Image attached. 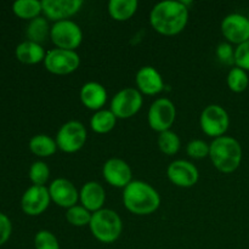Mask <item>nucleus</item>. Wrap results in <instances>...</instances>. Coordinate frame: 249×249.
<instances>
[{
  "instance_id": "2",
  "label": "nucleus",
  "mask_w": 249,
  "mask_h": 249,
  "mask_svg": "<svg viewBox=\"0 0 249 249\" xmlns=\"http://www.w3.org/2000/svg\"><path fill=\"white\" fill-rule=\"evenodd\" d=\"M123 204L135 215H150L160 208V196L147 182L133 180L123 189Z\"/></svg>"
},
{
  "instance_id": "3",
  "label": "nucleus",
  "mask_w": 249,
  "mask_h": 249,
  "mask_svg": "<svg viewBox=\"0 0 249 249\" xmlns=\"http://www.w3.org/2000/svg\"><path fill=\"white\" fill-rule=\"evenodd\" d=\"M209 158L214 167L221 173L230 174L238 169L242 162V146L232 136H220L213 139L211 143Z\"/></svg>"
},
{
  "instance_id": "6",
  "label": "nucleus",
  "mask_w": 249,
  "mask_h": 249,
  "mask_svg": "<svg viewBox=\"0 0 249 249\" xmlns=\"http://www.w3.org/2000/svg\"><path fill=\"white\" fill-rule=\"evenodd\" d=\"M199 125L206 135L213 139L225 135L230 125V117L228 111L220 105H209L202 111L199 117Z\"/></svg>"
},
{
  "instance_id": "5",
  "label": "nucleus",
  "mask_w": 249,
  "mask_h": 249,
  "mask_svg": "<svg viewBox=\"0 0 249 249\" xmlns=\"http://www.w3.org/2000/svg\"><path fill=\"white\" fill-rule=\"evenodd\" d=\"M88 139V131L84 124L79 121L66 122L56 134V143L61 151L74 153L82 150Z\"/></svg>"
},
{
  "instance_id": "28",
  "label": "nucleus",
  "mask_w": 249,
  "mask_h": 249,
  "mask_svg": "<svg viewBox=\"0 0 249 249\" xmlns=\"http://www.w3.org/2000/svg\"><path fill=\"white\" fill-rule=\"evenodd\" d=\"M91 216L92 213H90L82 204H75V206L68 208L66 212V219H67L68 223L72 226H77V228L89 226Z\"/></svg>"
},
{
  "instance_id": "19",
  "label": "nucleus",
  "mask_w": 249,
  "mask_h": 249,
  "mask_svg": "<svg viewBox=\"0 0 249 249\" xmlns=\"http://www.w3.org/2000/svg\"><path fill=\"white\" fill-rule=\"evenodd\" d=\"M80 101L87 108L100 111L107 101L106 88L97 82H88L80 89Z\"/></svg>"
},
{
  "instance_id": "22",
  "label": "nucleus",
  "mask_w": 249,
  "mask_h": 249,
  "mask_svg": "<svg viewBox=\"0 0 249 249\" xmlns=\"http://www.w3.org/2000/svg\"><path fill=\"white\" fill-rule=\"evenodd\" d=\"M28 147L33 155L41 158L50 157V156H53V153L56 152V150L58 148L55 139L46 135V134H38V135H34L33 138L29 140Z\"/></svg>"
},
{
  "instance_id": "4",
  "label": "nucleus",
  "mask_w": 249,
  "mask_h": 249,
  "mask_svg": "<svg viewBox=\"0 0 249 249\" xmlns=\"http://www.w3.org/2000/svg\"><path fill=\"white\" fill-rule=\"evenodd\" d=\"M89 228L97 241L102 243H113L121 237L123 223L117 212L102 208L92 213Z\"/></svg>"
},
{
  "instance_id": "1",
  "label": "nucleus",
  "mask_w": 249,
  "mask_h": 249,
  "mask_svg": "<svg viewBox=\"0 0 249 249\" xmlns=\"http://www.w3.org/2000/svg\"><path fill=\"white\" fill-rule=\"evenodd\" d=\"M189 21V7L185 1L165 0L153 6L150 12V23L162 36L181 33Z\"/></svg>"
},
{
  "instance_id": "23",
  "label": "nucleus",
  "mask_w": 249,
  "mask_h": 249,
  "mask_svg": "<svg viewBox=\"0 0 249 249\" xmlns=\"http://www.w3.org/2000/svg\"><path fill=\"white\" fill-rule=\"evenodd\" d=\"M117 124V117L111 109H100L92 114L90 119V126L92 131L97 134H107L113 130Z\"/></svg>"
},
{
  "instance_id": "7",
  "label": "nucleus",
  "mask_w": 249,
  "mask_h": 249,
  "mask_svg": "<svg viewBox=\"0 0 249 249\" xmlns=\"http://www.w3.org/2000/svg\"><path fill=\"white\" fill-rule=\"evenodd\" d=\"M50 39L57 49L73 50L82 44L83 32L79 24L71 19L55 22L51 27Z\"/></svg>"
},
{
  "instance_id": "8",
  "label": "nucleus",
  "mask_w": 249,
  "mask_h": 249,
  "mask_svg": "<svg viewBox=\"0 0 249 249\" xmlns=\"http://www.w3.org/2000/svg\"><path fill=\"white\" fill-rule=\"evenodd\" d=\"M142 94L135 88L119 90L111 101V111L117 119H128L135 116L142 107Z\"/></svg>"
},
{
  "instance_id": "20",
  "label": "nucleus",
  "mask_w": 249,
  "mask_h": 249,
  "mask_svg": "<svg viewBox=\"0 0 249 249\" xmlns=\"http://www.w3.org/2000/svg\"><path fill=\"white\" fill-rule=\"evenodd\" d=\"M16 57L19 62L24 65H36L39 62H44L46 53L41 44L34 43L31 40H24L16 46Z\"/></svg>"
},
{
  "instance_id": "21",
  "label": "nucleus",
  "mask_w": 249,
  "mask_h": 249,
  "mask_svg": "<svg viewBox=\"0 0 249 249\" xmlns=\"http://www.w3.org/2000/svg\"><path fill=\"white\" fill-rule=\"evenodd\" d=\"M138 7V0H111L107 9H108V14L112 18L123 22L131 18L135 15Z\"/></svg>"
},
{
  "instance_id": "24",
  "label": "nucleus",
  "mask_w": 249,
  "mask_h": 249,
  "mask_svg": "<svg viewBox=\"0 0 249 249\" xmlns=\"http://www.w3.org/2000/svg\"><path fill=\"white\" fill-rule=\"evenodd\" d=\"M50 31L51 27L49 26L46 17L39 16L29 21L26 29V34L28 40L41 44L48 39V36H50Z\"/></svg>"
},
{
  "instance_id": "32",
  "label": "nucleus",
  "mask_w": 249,
  "mask_h": 249,
  "mask_svg": "<svg viewBox=\"0 0 249 249\" xmlns=\"http://www.w3.org/2000/svg\"><path fill=\"white\" fill-rule=\"evenodd\" d=\"M216 57L224 65H232L235 63V49H233L232 44L228 43V41H223L216 46Z\"/></svg>"
},
{
  "instance_id": "31",
  "label": "nucleus",
  "mask_w": 249,
  "mask_h": 249,
  "mask_svg": "<svg viewBox=\"0 0 249 249\" xmlns=\"http://www.w3.org/2000/svg\"><path fill=\"white\" fill-rule=\"evenodd\" d=\"M209 151H211V146L207 143L206 141L199 140H191L186 145V153L194 160H202V158L209 157Z\"/></svg>"
},
{
  "instance_id": "11",
  "label": "nucleus",
  "mask_w": 249,
  "mask_h": 249,
  "mask_svg": "<svg viewBox=\"0 0 249 249\" xmlns=\"http://www.w3.org/2000/svg\"><path fill=\"white\" fill-rule=\"evenodd\" d=\"M51 197L45 186L32 185L24 191L21 198V208L27 215L36 216L43 214L50 206Z\"/></svg>"
},
{
  "instance_id": "9",
  "label": "nucleus",
  "mask_w": 249,
  "mask_h": 249,
  "mask_svg": "<svg viewBox=\"0 0 249 249\" xmlns=\"http://www.w3.org/2000/svg\"><path fill=\"white\" fill-rule=\"evenodd\" d=\"M177 118L175 105L167 97L155 100L148 108L147 121L151 129L157 133L170 130Z\"/></svg>"
},
{
  "instance_id": "17",
  "label": "nucleus",
  "mask_w": 249,
  "mask_h": 249,
  "mask_svg": "<svg viewBox=\"0 0 249 249\" xmlns=\"http://www.w3.org/2000/svg\"><path fill=\"white\" fill-rule=\"evenodd\" d=\"M135 82L138 90L145 95H157L164 89L162 74L152 66H143L136 72Z\"/></svg>"
},
{
  "instance_id": "12",
  "label": "nucleus",
  "mask_w": 249,
  "mask_h": 249,
  "mask_svg": "<svg viewBox=\"0 0 249 249\" xmlns=\"http://www.w3.org/2000/svg\"><path fill=\"white\" fill-rule=\"evenodd\" d=\"M168 179L175 186L190 189L198 182L199 173L194 163L185 160H177L168 165Z\"/></svg>"
},
{
  "instance_id": "29",
  "label": "nucleus",
  "mask_w": 249,
  "mask_h": 249,
  "mask_svg": "<svg viewBox=\"0 0 249 249\" xmlns=\"http://www.w3.org/2000/svg\"><path fill=\"white\" fill-rule=\"evenodd\" d=\"M28 177L33 185H36V186H45L49 178H50L49 165L45 162H43V160H36V162L32 163V165L29 167Z\"/></svg>"
},
{
  "instance_id": "16",
  "label": "nucleus",
  "mask_w": 249,
  "mask_h": 249,
  "mask_svg": "<svg viewBox=\"0 0 249 249\" xmlns=\"http://www.w3.org/2000/svg\"><path fill=\"white\" fill-rule=\"evenodd\" d=\"M83 4L82 0H43L41 7L46 18L58 22L74 16L82 9Z\"/></svg>"
},
{
  "instance_id": "26",
  "label": "nucleus",
  "mask_w": 249,
  "mask_h": 249,
  "mask_svg": "<svg viewBox=\"0 0 249 249\" xmlns=\"http://www.w3.org/2000/svg\"><path fill=\"white\" fill-rule=\"evenodd\" d=\"M158 147L162 151L164 155L167 156H174L179 152L180 146H181V141L178 136L177 133L172 130L163 131L158 135Z\"/></svg>"
},
{
  "instance_id": "35",
  "label": "nucleus",
  "mask_w": 249,
  "mask_h": 249,
  "mask_svg": "<svg viewBox=\"0 0 249 249\" xmlns=\"http://www.w3.org/2000/svg\"><path fill=\"white\" fill-rule=\"evenodd\" d=\"M247 17H248V19H249V14H248V16H247Z\"/></svg>"
},
{
  "instance_id": "27",
  "label": "nucleus",
  "mask_w": 249,
  "mask_h": 249,
  "mask_svg": "<svg viewBox=\"0 0 249 249\" xmlns=\"http://www.w3.org/2000/svg\"><path fill=\"white\" fill-rule=\"evenodd\" d=\"M226 83L231 91L233 92H243L249 85L248 73L240 67H233L229 71Z\"/></svg>"
},
{
  "instance_id": "14",
  "label": "nucleus",
  "mask_w": 249,
  "mask_h": 249,
  "mask_svg": "<svg viewBox=\"0 0 249 249\" xmlns=\"http://www.w3.org/2000/svg\"><path fill=\"white\" fill-rule=\"evenodd\" d=\"M221 33L228 43L240 44L249 40V19L241 14H230L221 22Z\"/></svg>"
},
{
  "instance_id": "25",
  "label": "nucleus",
  "mask_w": 249,
  "mask_h": 249,
  "mask_svg": "<svg viewBox=\"0 0 249 249\" xmlns=\"http://www.w3.org/2000/svg\"><path fill=\"white\" fill-rule=\"evenodd\" d=\"M12 11L17 17L23 19H33L43 12L41 1L38 0H17L12 4Z\"/></svg>"
},
{
  "instance_id": "10",
  "label": "nucleus",
  "mask_w": 249,
  "mask_h": 249,
  "mask_svg": "<svg viewBox=\"0 0 249 249\" xmlns=\"http://www.w3.org/2000/svg\"><path fill=\"white\" fill-rule=\"evenodd\" d=\"M80 65V57L77 51L53 49L46 53L44 58V66L46 71L53 74L66 75L78 70Z\"/></svg>"
},
{
  "instance_id": "30",
  "label": "nucleus",
  "mask_w": 249,
  "mask_h": 249,
  "mask_svg": "<svg viewBox=\"0 0 249 249\" xmlns=\"http://www.w3.org/2000/svg\"><path fill=\"white\" fill-rule=\"evenodd\" d=\"M34 248L36 249H60L57 237L51 231L40 230L34 236Z\"/></svg>"
},
{
  "instance_id": "15",
  "label": "nucleus",
  "mask_w": 249,
  "mask_h": 249,
  "mask_svg": "<svg viewBox=\"0 0 249 249\" xmlns=\"http://www.w3.org/2000/svg\"><path fill=\"white\" fill-rule=\"evenodd\" d=\"M51 201L62 208H71L79 201V191L72 181L65 178H57L49 185Z\"/></svg>"
},
{
  "instance_id": "33",
  "label": "nucleus",
  "mask_w": 249,
  "mask_h": 249,
  "mask_svg": "<svg viewBox=\"0 0 249 249\" xmlns=\"http://www.w3.org/2000/svg\"><path fill=\"white\" fill-rule=\"evenodd\" d=\"M235 65L236 67L245 70L246 72L249 71V40L236 46Z\"/></svg>"
},
{
  "instance_id": "13",
  "label": "nucleus",
  "mask_w": 249,
  "mask_h": 249,
  "mask_svg": "<svg viewBox=\"0 0 249 249\" xmlns=\"http://www.w3.org/2000/svg\"><path fill=\"white\" fill-rule=\"evenodd\" d=\"M104 179L111 186L125 189L133 181V172L128 163L121 158H109L102 167Z\"/></svg>"
},
{
  "instance_id": "18",
  "label": "nucleus",
  "mask_w": 249,
  "mask_h": 249,
  "mask_svg": "<svg viewBox=\"0 0 249 249\" xmlns=\"http://www.w3.org/2000/svg\"><path fill=\"white\" fill-rule=\"evenodd\" d=\"M79 201L84 208L90 213L104 208L106 202V192L101 184L96 181H88L82 186L79 191Z\"/></svg>"
},
{
  "instance_id": "34",
  "label": "nucleus",
  "mask_w": 249,
  "mask_h": 249,
  "mask_svg": "<svg viewBox=\"0 0 249 249\" xmlns=\"http://www.w3.org/2000/svg\"><path fill=\"white\" fill-rule=\"evenodd\" d=\"M12 233V224L11 220L6 214L0 212V247L4 246L9 241Z\"/></svg>"
}]
</instances>
